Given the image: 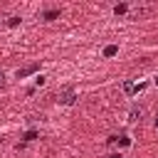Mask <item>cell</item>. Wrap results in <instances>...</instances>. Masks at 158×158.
Returning <instances> with one entry per match:
<instances>
[{"label": "cell", "instance_id": "11", "mask_svg": "<svg viewBox=\"0 0 158 158\" xmlns=\"http://www.w3.org/2000/svg\"><path fill=\"white\" fill-rule=\"evenodd\" d=\"M0 86H5V72L0 69Z\"/></svg>", "mask_w": 158, "mask_h": 158}, {"label": "cell", "instance_id": "13", "mask_svg": "<svg viewBox=\"0 0 158 158\" xmlns=\"http://www.w3.org/2000/svg\"><path fill=\"white\" fill-rule=\"evenodd\" d=\"M109 158H118V156H109Z\"/></svg>", "mask_w": 158, "mask_h": 158}, {"label": "cell", "instance_id": "14", "mask_svg": "<svg viewBox=\"0 0 158 158\" xmlns=\"http://www.w3.org/2000/svg\"><path fill=\"white\" fill-rule=\"evenodd\" d=\"M156 126H158V118H156Z\"/></svg>", "mask_w": 158, "mask_h": 158}, {"label": "cell", "instance_id": "9", "mask_svg": "<svg viewBox=\"0 0 158 158\" xmlns=\"http://www.w3.org/2000/svg\"><path fill=\"white\" fill-rule=\"evenodd\" d=\"M32 138H37V131H27L25 133V141H32Z\"/></svg>", "mask_w": 158, "mask_h": 158}, {"label": "cell", "instance_id": "6", "mask_svg": "<svg viewBox=\"0 0 158 158\" xmlns=\"http://www.w3.org/2000/svg\"><path fill=\"white\" fill-rule=\"evenodd\" d=\"M126 10H128V5H123V2H121V5H116V7H114V12H116V15H123V12H126Z\"/></svg>", "mask_w": 158, "mask_h": 158}, {"label": "cell", "instance_id": "1", "mask_svg": "<svg viewBox=\"0 0 158 158\" xmlns=\"http://www.w3.org/2000/svg\"><path fill=\"white\" fill-rule=\"evenodd\" d=\"M143 116H146V106H141V104H133V106L128 109V114H126V121L136 123V121H141Z\"/></svg>", "mask_w": 158, "mask_h": 158}, {"label": "cell", "instance_id": "7", "mask_svg": "<svg viewBox=\"0 0 158 158\" xmlns=\"http://www.w3.org/2000/svg\"><path fill=\"white\" fill-rule=\"evenodd\" d=\"M57 15H59V10H47V12H44V20H54Z\"/></svg>", "mask_w": 158, "mask_h": 158}, {"label": "cell", "instance_id": "2", "mask_svg": "<svg viewBox=\"0 0 158 158\" xmlns=\"http://www.w3.org/2000/svg\"><path fill=\"white\" fill-rule=\"evenodd\" d=\"M57 101H59V104H64V106L74 104V101H77V94H74V89H64V91H59Z\"/></svg>", "mask_w": 158, "mask_h": 158}, {"label": "cell", "instance_id": "3", "mask_svg": "<svg viewBox=\"0 0 158 158\" xmlns=\"http://www.w3.org/2000/svg\"><path fill=\"white\" fill-rule=\"evenodd\" d=\"M37 69H40V64L35 62V64H27V67H22V69H17V74H15V77H17V79H25V77H30V74H35Z\"/></svg>", "mask_w": 158, "mask_h": 158}, {"label": "cell", "instance_id": "5", "mask_svg": "<svg viewBox=\"0 0 158 158\" xmlns=\"http://www.w3.org/2000/svg\"><path fill=\"white\" fill-rule=\"evenodd\" d=\"M114 54H118V47L116 44H106L104 47V57H114Z\"/></svg>", "mask_w": 158, "mask_h": 158}, {"label": "cell", "instance_id": "8", "mask_svg": "<svg viewBox=\"0 0 158 158\" xmlns=\"http://www.w3.org/2000/svg\"><path fill=\"white\" fill-rule=\"evenodd\" d=\"M7 25H10V27H17V25H20V17H10Z\"/></svg>", "mask_w": 158, "mask_h": 158}, {"label": "cell", "instance_id": "12", "mask_svg": "<svg viewBox=\"0 0 158 158\" xmlns=\"http://www.w3.org/2000/svg\"><path fill=\"white\" fill-rule=\"evenodd\" d=\"M156 86H158V77H156Z\"/></svg>", "mask_w": 158, "mask_h": 158}, {"label": "cell", "instance_id": "10", "mask_svg": "<svg viewBox=\"0 0 158 158\" xmlns=\"http://www.w3.org/2000/svg\"><path fill=\"white\" fill-rule=\"evenodd\" d=\"M118 143H121V146H131V138H128V136H121V141H118Z\"/></svg>", "mask_w": 158, "mask_h": 158}, {"label": "cell", "instance_id": "4", "mask_svg": "<svg viewBox=\"0 0 158 158\" xmlns=\"http://www.w3.org/2000/svg\"><path fill=\"white\" fill-rule=\"evenodd\" d=\"M143 89H146V84H131V81L123 84V91H126L128 96H133V94H138V91H143Z\"/></svg>", "mask_w": 158, "mask_h": 158}]
</instances>
